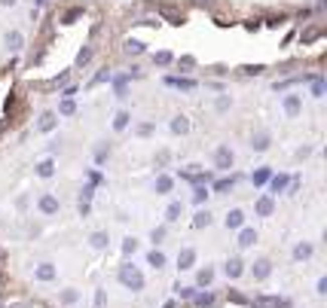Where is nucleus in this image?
I'll return each instance as SVG.
<instances>
[{
	"instance_id": "nucleus-1",
	"label": "nucleus",
	"mask_w": 327,
	"mask_h": 308,
	"mask_svg": "<svg viewBox=\"0 0 327 308\" xmlns=\"http://www.w3.org/2000/svg\"><path fill=\"white\" fill-rule=\"evenodd\" d=\"M120 284L126 287V290H144V275L138 272V265H132V262H126V265H120Z\"/></svg>"
},
{
	"instance_id": "nucleus-2",
	"label": "nucleus",
	"mask_w": 327,
	"mask_h": 308,
	"mask_svg": "<svg viewBox=\"0 0 327 308\" xmlns=\"http://www.w3.org/2000/svg\"><path fill=\"white\" fill-rule=\"evenodd\" d=\"M233 165H236V152L230 146H217L214 149V168L217 171H230Z\"/></svg>"
},
{
	"instance_id": "nucleus-3",
	"label": "nucleus",
	"mask_w": 327,
	"mask_h": 308,
	"mask_svg": "<svg viewBox=\"0 0 327 308\" xmlns=\"http://www.w3.org/2000/svg\"><path fill=\"white\" fill-rule=\"evenodd\" d=\"M251 272H254V278H257V281H266L272 275V262L269 259H257V262L251 265Z\"/></svg>"
},
{
	"instance_id": "nucleus-4",
	"label": "nucleus",
	"mask_w": 327,
	"mask_h": 308,
	"mask_svg": "<svg viewBox=\"0 0 327 308\" xmlns=\"http://www.w3.org/2000/svg\"><path fill=\"white\" fill-rule=\"evenodd\" d=\"M193 262H196V250H193V247H184V250L177 253V268H180V272L193 268Z\"/></svg>"
},
{
	"instance_id": "nucleus-5",
	"label": "nucleus",
	"mask_w": 327,
	"mask_h": 308,
	"mask_svg": "<svg viewBox=\"0 0 327 308\" xmlns=\"http://www.w3.org/2000/svg\"><path fill=\"white\" fill-rule=\"evenodd\" d=\"M254 211H257L260 217H272V211H275L272 196H260V199H257V205H254Z\"/></svg>"
},
{
	"instance_id": "nucleus-6",
	"label": "nucleus",
	"mask_w": 327,
	"mask_h": 308,
	"mask_svg": "<svg viewBox=\"0 0 327 308\" xmlns=\"http://www.w3.org/2000/svg\"><path fill=\"white\" fill-rule=\"evenodd\" d=\"M300 110H303L300 95H284V113H287V116H297Z\"/></svg>"
},
{
	"instance_id": "nucleus-7",
	"label": "nucleus",
	"mask_w": 327,
	"mask_h": 308,
	"mask_svg": "<svg viewBox=\"0 0 327 308\" xmlns=\"http://www.w3.org/2000/svg\"><path fill=\"white\" fill-rule=\"evenodd\" d=\"M34 278L37 281H52L55 278V265L52 262H40L37 268H34Z\"/></svg>"
},
{
	"instance_id": "nucleus-8",
	"label": "nucleus",
	"mask_w": 327,
	"mask_h": 308,
	"mask_svg": "<svg viewBox=\"0 0 327 308\" xmlns=\"http://www.w3.org/2000/svg\"><path fill=\"white\" fill-rule=\"evenodd\" d=\"M312 253H315V247H312L309 241H300V244L294 247V259H297V262H306V259H312Z\"/></svg>"
},
{
	"instance_id": "nucleus-9",
	"label": "nucleus",
	"mask_w": 327,
	"mask_h": 308,
	"mask_svg": "<svg viewBox=\"0 0 327 308\" xmlns=\"http://www.w3.org/2000/svg\"><path fill=\"white\" fill-rule=\"evenodd\" d=\"M224 272H227V278H239V275L245 272V262H242L239 256H233V259L224 265Z\"/></svg>"
},
{
	"instance_id": "nucleus-10",
	"label": "nucleus",
	"mask_w": 327,
	"mask_h": 308,
	"mask_svg": "<svg viewBox=\"0 0 327 308\" xmlns=\"http://www.w3.org/2000/svg\"><path fill=\"white\" fill-rule=\"evenodd\" d=\"M40 211L49 214V217L58 214V199H55V196H40Z\"/></svg>"
},
{
	"instance_id": "nucleus-11",
	"label": "nucleus",
	"mask_w": 327,
	"mask_h": 308,
	"mask_svg": "<svg viewBox=\"0 0 327 308\" xmlns=\"http://www.w3.org/2000/svg\"><path fill=\"white\" fill-rule=\"evenodd\" d=\"M251 146L257 149V152H263V149H269V131H257L251 137Z\"/></svg>"
},
{
	"instance_id": "nucleus-12",
	"label": "nucleus",
	"mask_w": 327,
	"mask_h": 308,
	"mask_svg": "<svg viewBox=\"0 0 327 308\" xmlns=\"http://www.w3.org/2000/svg\"><path fill=\"white\" fill-rule=\"evenodd\" d=\"M224 223H227V229H239V226L245 223V214L236 208V211H230V214H227V220H224Z\"/></svg>"
},
{
	"instance_id": "nucleus-13",
	"label": "nucleus",
	"mask_w": 327,
	"mask_h": 308,
	"mask_svg": "<svg viewBox=\"0 0 327 308\" xmlns=\"http://www.w3.org/2000/svg\"><path fill=\"white\" fill-rule=\"evenodd\" d=\"M55 122H58V119H55V113H43L40 122H37V128H40V131H52V128H55Z\"/></svg>"
},
{
	"instance_id": "nucleus-14",
	"label": "nucleus",
	"mask_w": 327,
	"mask_h": 308,
	"mask_svg": "<svg viewBox=\"0 0 327 308\" xmlns=\"http://www.w3.org/2000/svg\"><path fill=\"white\" fill-rule=\"evenodd\" d=\"M180 214H184V205H180V202H171V205H168V211H165V220H168V223H174V220H180Z\"/></svg>"
},
{
	"instance_id": "nucleus-15",
	"label": "nucleus",
	"mask_w": 327,
	"mask_h": 308,
	"mask_svg": "<svg viewBox=\"0 0 327 308\" xmlns=\"http://www.w3.org/2000/svg\"><path fill=\"white\" fill-rule=\"evenodd\" d=\"M254 241H257V232H254V229H242V235H239V247H251Z\"/></svg>"
},
{
	"instance_id": "nucleus-16",
	"label": "nucleus",
	"mask_w": 327,
	"mask_h": 308,
	"mask_svg": "<svg viewBox=\"0 0 327 308\" xmlns=\"http://www.w3.org/2000/svg\"><path fill=\"white\" fill-rule=\"evenodd\" d=\"M171 131H174V134H187V131H190V122H187V116H174V122H171Z\"/></svg>"
},
{
	"instance_id": "nucleus-17",
	"label": "nucleus",
	"mask_w": 327,
	"mask_h": 308,
	"mask_svg": "<svg viewBox=\"0 0 327 308\" xmlns=\"http://www.w3.org/2000/svg\"><path fill=\"white\" fill-rule=\"evenodd\" d=\"M211 281H214V268H208V265H205V268H202V272L196 275V284H199V287H208Z\"/></svg>"
},
{
	"instance_id": "nucleus-18",
	"label": "nucleus",
	"mask_w": 327,
	"mask_h": 308,
	"mask_svg": "<svg viewBox=\"0 0 327 308\" xmlns=\"http://www.w3.org/2000/svg\"><path fill=\"white\" fill-rule=\"evenodd\" d=\"M89 241H92V247L104 250V247H107V241H111V238H107V232H92V235H89Z\"/></svg>"
},
{
	"instance_id": "nucleus-19",
	"label": "nucleus",
	"mask_w": 327,
	"mask_h": 308,
	"mask_svg": "<svg viewBox=\"0 0 327 308\" xmlns=\"http://www.w3.org/2000/svg\"><path fill=\"white\" fill-rule=\"evenodd\" d=\"M22 43H25V37H22L19 31H10V34H7V46H10V49H22Z\"/></svg>"
},
{
	"instance_id": "nucleus-20",
	"label": "nucleus",
	"mask_w": 327,
	"mask_h": 308,
	"mask_svg": "<svg viewBox=\"0 0 327 308\" xmlns=\"http://www.w3.org/2000/svg\"><path fill=\"white\" fill-rule=\"evenodd\" d=\"M37 174H40V177H52V174H55V162H52V159H43V162L37 165Z\"/></svg>"
},
{
	"instance_id": "nucleus-21",
	"label": "nucleus",
	"mask_w": 327,
	"mask_h": 308,
	"mask_svg": "<svg viewBox=\"0 0 327 308\" xmlns=\"http://www.w3.org/2000/svg\"><path fill=\"white\" fill-rule=\"evenodd\" d=\"M147 262H150L153 268H162V265H165V253H162V250H150V253H147Z\"/></svg>"
},
{
	"instance_id": "nucleus-22",
	"label": "nucleus",
	"mask_w": 327,
	"mask_h": 308,
	"mask_svg": "<svg viewBox=\"0 0 327 308\" xmlns=\"http://www.w3.org/2000/svg\"><path fill=\"white\" fill-rule=\"evenodd\" d=\"M165 192H171V177H156V196H165Z\"/></svg>"
},
{
	"instance_id": "nucleus-23",
	"label": "nucleus",
	"mask_w": 327,
	"mask_h": 308,
	"mask_svg": "<svg viewBox=\"0 0 327 308\" xmlns=\"http://www.w3.org/2000/svg\"><path fill=\"white\" fill-rule=\"evenodd\" d=\"M269 177H272V174H269V168H260V171H254V174H251V180H254V186H263V183H266Z\"/></svg>"
},
{
	"instance_id": "nucleus-24",
	"label": "nucleus",
	"mask_w": 327,
	"mask_h": 308,
	"mask_svg": "<svg viewBox=\"0 0 327 308\" xmlns=\"http://www.w3.org/2000/svg\"><path fill=\"white\" fill-rule=\"evenodd\" d=\"M77 110V104H74V98H64L61 104H58V113H61V116H70V113H74Z\"/></svg>"
},
{
	"instance_id": "nucleus-25",
	"label": "nucleus",
	"mask_w": 327,
	"mask_h": 308,
	"mask_svg": "<svg viewBox=\"0 0 327 308\" xmlns=\"http://www.w3.org/2000/svg\"><path fill=\"white\" fill-rule=\"evenodd\" d=\"M58 299H61V305H74V302L80 299V293H77V290H61Z\"/></svg>"
},
{
	"instance_id": "nucleus-26",
	"label": "nucleus",
	"mask_w": 327,
	"mask_h": 308,
	"mask_svg": "<svg viewBox=\"0 0 327 308\" xmlns=\"http://www.w3.org/2000/svg\"><path fill=\"white\" fill-rule=\"evenodd\" d=\"M129 119H132L129 113H126V110H120V113H117V119H114V128H117V131H123V128L129 125Z\"/></svg>"
},
{
	"instance_id": "nucleus-27",
	"label": "nucleus",
	"mask_w": 327,
	"mask_h": 308,
	"mask_svg": "<svg viewBox=\"0 0 327 308\" xmlns=\"http://www.w3.org/2000/svg\"><path fill=\"white\" fill-rule=\"evenodd\" d=\"M324 89H327V86H324L321 76H312V95H315V98H324Z\"/></svg>"
},
{
	"instance_id": "nucleus-28",
	"label": "nucleus",
	"mask_w": 327,
	"mask_h": 308,
	"mask_svg": "<svg viewBox=\"0 0 327 308\" xmlns=\"http://www.w3.org/2000/svg\"><path fill=\"white\" fill-rule=\"evenodd\" d=\"M162 16H165L171 25H180V22H184V16H180V13H174L171 7H162Z\"/></svg>"
},
{
	"instance_id": "nucleus-29",
	"label": "nucleus",
	"mask_w": 327,
	"mask_h": 308,
	"mask_svg": "<svg viewBox=\"0 0 327 308\" xmlns=\"http://www.w3.org/2000/svg\"><path fill=\"white\" fill-rule=\"evenodd\" d=\"M126 52L129 55H141L144 52V43L141 40H126Z\"/></svg>"
},
{
	"instance_id": "nucleus-30",
	"label": "nucleus",
	"mask_w": 327,
	"mask_h": 308,
	"mask_svg": "<svg viewBox=\"0 0 327 308\" xmlns=\"http://www.w3.org/2000/svg\"><path fill=\"white\" fill-rule=\"evenodd\" d=\"M272 180V192H281L284 186H287V174H275V177H269Z\"/></svg>"
},
{
	"instance_id": "nucleus-31",
	"label": "nucleus",
	"mask_w": 327,
	"mask_h": 308,
	"mask_svg": "<svg viewBox=\"0 0 327 308\" xmlns=\"http://www.w3.org/2000/svg\"><path fill=\"white\" fill-rule=\"evenodd\" d=\"M153 61H156L159 67H165V64H171V61H174V55H171V52H156V55H153Z\"/></svg>"
},
{
	"instance_id": "nucleus-32",
	"label": "nucleus",
	"mask_w": 327,
	"mask_h": 308,
	"mask_svg": "<svg viewBox=\"0 0 327 308\" xmlns=\"http://www.w3.org/2000/svg\"><path fill=\"white\" fill-rule=\"evenodd\" d=\"M208 223H211V214H208V211H199V214H196V220H193V226H196V229H202V226H208Z\"/></svg>"
},
{
	"instance_id": "nucleus-33",
	"label": "nucleus",
	"mask_w": 327,
	"mask_h": 308,
	"mask_svg": "<svg viewBox=\"0 0 327 308\" xmlns=\"http://www.w3.org/2000/svg\"><path fill=\"white\" fill-rule=\"evenodd\" d=\"M126 80H129V76H117V98H129V92H126Z\"/></svg>"
},
{
	"instance_id": "nucleus-34",
	"label": "nucleus",
	"mask_w": 327,
	"mask_h": 308,
	"mask_svg": "<svg viewBox=\"0 0 327 308\" xmlns=\"http://www.w3.org/2000/svg\"><path fill=\"white\" fill-rule=\"evenodd\" d=\"M196 305L199 308H208V305H214V296L211 293H202V296H196Z\"/></svg>"
},
{
	"instance_id": "nucleus-35",
	"label": "nucleus",
	"mask_w": 327,
	"mask_h": 308,
	"mask_svg": "<svg viewBox=\"0 0 327 308\" xmlns=\"http://www.w3.org/2000/svg\"><path fill=\"white\" fill-rule=\"evenodd\" d=\"M205 199H208V189H205V186H196V192H193V202H196V205H202Z\"/></svg>"
},
{
	"instance_id": "nucleus-36",
	"label": "nucleus",
	"mask_w": 327,
	"mask_h": 308,
	"mask_svg": "<svg viewBox=\"0 0 327 308\" xmlns=\"http://www.w3.org/2000/svg\"><path fill=\"white\" fill-rule=\"evenodd\" d=\"M233 183H236L233 177H230V180H217V183H214V192H227V189H233Z\"/></svg>"
},
{
	"instance_id": "nucleus-37",
	"label": "nucleus",
	"mask_w": 327,
	"mask_h": 308,
	"mask_svg": "<svg viewBox=\"0 0 327 308\" xmlns=\"http://www.w3.org/2000/svg\"><path fill=\"white\" fill-rule=\"evenodd\" d=\"M168 83H171V86H177V89H187V92H190V89L196 86L193 80H168Z\"/></svg>"
},
{
	"instance_id": "nucleus-38",
	"label": "nucleus",
	"mask_w": 327,
	"mask_h": 308,
	"mask_svg": "<svg viewBox=\"0 0 327 308\" xmlns=\"http://www.w3.org/2000/svg\"><path fill=\"white\" fill-rule=\"evenodd\" d=\"M89 58H92V49H83V52L77 55V64L83 67V64H89Z\"/></svg>"
},
{
	"instance_id": "nucleus-39",
	"label": "nucleus",
	"mask_w": 327,
	"mask_h": 308,
	"mask_svg": "<svg viewBox=\"0 0 327 308\" xmlns=\"http://www.w3.org/2000/svg\"><path fill=\"white\" fill-rule=\"evenodd\" d=\"M138 250V241L135 238H126V244H123V253H135Z\"/></svg>"
},
{
	"instance_id": "nucleus-40",
	"label": "nucleus",
	"mask_w": 327,
	"mask_h": 308,
	"mask_svg": "<svg viewBox=\"0 0 327 308\" xmlns=\"http://www.w3.org/2000/svg\"><path fill=\"white\" fill-rule=\"evenodd\" d=\"M150 238H153V241L159 244V241L165 238V226H159V229H153V235H150Z\"/></svg>"
},
{
	"instance_id": "nucleus-41",
	"label": "nucleus",
	"mask_w": 327,
	"mask_h": 308,
	"mask_svg": "<svg viewBox=\"0 0 327 308\" xmlns=\"http://www.w3.org/2000/svg\"><path fill=\"white\" fill-rule=\"evenodd\" d=\"M177 293L184 299H190V296H196V287H177Z\"/></svg>"
},
{
	"instance_id": "nucleus-42",
	"label": "nucleus",
	"mask_w": 327,
	"mask_h": 308,
	"mask_svg": "<svg viewBox=\"0 0 327 308\" xmlns=\"http://www.w3.org/2000/svg\"><path fill=\"white\" fill-rule=\"evenodd\" d=\"M107 152H111L107 146H98V149H95V159H98V162H104V159H107Z\"/></svg>"
},
{
	"instance_id": "nucleus-43",
	"label": "nucleus",
	"mask_w": 327,
	"mask_h": 308,
	"mask_svg": "<svg viewBox=\"0 0 327 308\" xmlns=\"http://www.w3.org/2000/svg\"><path fill=\"white\" fill-rule=\"evenodd\" d=\"M80 13H83V10H70V13L64 16V25H70V22H74V19H80Z\"/></svg>"
},
{
	"instance_id": "nucleus-44",
	"label": "nucleus",
	"mask_w": 327,
	"mask_h": 308,
	"mask_svg": "<svg viewBox=\"0 0 327 308\" xmlns=\"http://www.w3.org/2000/svg\"><path fill=\"white\" fill-rule=\"evenodd\" d=\"M318 34H321L318 28H312V31H306V37H303V43H312V40H315V37H318Z\"/></svg>"
},
{
	"instance_id": "nucleus-45",
	"label": "nucleus",
	"mask_w": 327,
	"mask_h": 308,
	"mask_svg": "<svg viewBox=\"0 0 327 308\" xmlns=\"http://www.w3.org/2000/svg\"><path fill=\"white\" fill-rule=\"evenodd\" d=\"M193 64H196L193 55H184V58H180V67H193Z\"/></svg>"
},
{
	"instance_id": "nucleus-46",
	"label": "nucleus",
	"mask_w": 327,
	"mask_h": 308,
	"mask_svg": "<svg viewBox=\"0 0 327 308\" xmlns=\"http://www.w3.org/2000/svg\"><path fill=\"white\" fill-rule=\"evenodd\" d=\"M318 293H327V278H318Z\"/></svg>"
},
{
	"instance_id": "nucleus-47",
	"label": "nucleus",
	"mask_w": 327,
	"mask_h": 308,
	"mask_svg": "<svg viewBox=\"0 0 327 308\" xmlns=\"http://www.w3.org/2000/svg\"><path fill=\"white\" fill-rule=\"evenodd\" d=\"M19 0H0V7H16Z\"/></svg>"
},
{
	"instance_id": "nucleus-48",
	"label": "nucleus",
	"mask_w": 327,
	"mask_h": 308,
	"mask_svg": "<svg viewBox=\"0 0 327 308\" xmlns=\"http://www.w3.org/2000/svg\"><path fill=\"white\" fill-rule=\"evenodd\" d=\"M37 4H46V0H37Z\"/></svg>"
}]
</instances>
